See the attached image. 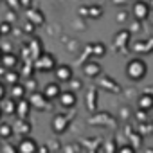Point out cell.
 <instances>
[{"instance_id":"cell-23","label":"cell","mask_w":153,"mask_h":153,"mask_svg":"<svg viewBox=\"0 0 153 153\" xmlns=\"http://www.w3.org/2000/svg\"><path fill=\"white\" fill-rule=\"evenodd\" d=\"M11 33V24L9 22H2L0 24V36L2 34H9Z\"/></svg>"},{"instance_id":"cell-9","label":"cell","mask_w":153,"mask_h":153,"mask_svg":"<svg viewBox=\"0 0 153 153\" xmlns=\"http://www.w3.org/2000/svg\"><path fill=\"white\" fill-rule=\"evenodd\" d=\"M58 101H59V105L63 108H72V106H76V103H78V96H76L74 92H70V90H65V92L61 90Z\"/></svg>"},{"instance_id":"cell-16","label":"cell","mask_w":153,"mask_h":153,"mask_svg":"<svg viewBox=\"0 0 153 153\" xmlns=\"http://www.w3.org/2000/svg\"><path fill=\"white\" fill-rule=\"evenodd\" d=\"M24 96H25V87L24 85H13V88H11V99L13 101H20V99H24Z\"/></svg>"},{"instance_id":"cell-24","label":"cell","mask_w":153,"mask_h":153,"mask_svg":"<svg viewBox=\"0 0 153 153\" xmlns=\"http://www.w3.org/2000/svg\"><path fill=\"white\" fill-rule=\"evenodd\" d=\"M117 153H137V151H135V148H133L131 144H123Z\"/></svg>"},{"instance_id":"cell-13","label":"cell","mask_w":153,"mask_h":153,"mask_svg":"<svg viewBox=\"0 0 153 153\" xmlns=\"http://www.w3.org/2000/svg\"><path fill=\"white\" fill-rule=\"evenodd\" d=\"M27 20H29V24H33L34 27L45 24V16H43V13H42L40 9H29V13H27Z\"/></svg>"},{"instance_id":"cell-29","label":"cell","mask_w":153,"mask_h":153,"mask_svg":"<svg viewBox=\"0 0 153 153\" xmlns=\"http://www.w3.org/2000/svg\"><path fill=\"white\" fill-rule=\"evenodd\" d=\"M20 4H22L24 7H27V9H31V4H33V2H31V0H20Z\"/></svg>"},{"instance_id":"cell-22","label":"cell","mask_w":153,"mask_h":153,"mask_svg":"<svg viewBox=\"0 0 153 153\" xmlns=\"http://www.w3.org/2000/svg\"><path fill=\"white\" fill-rule=\"evenodd\" d=\"M68 85H70V92H74V94L83 88V81H81V79H76V78H72V79L68 81Z\"/></svg>"},{"instance_id":"cell-6","label":"cell","mask_w":153,"mask_h":153,"mask_svg":"<svg viewBox=\"0 0 153 153\" xmlns=\"http://www.w3.org/2000/svg\"><path fill=\"white\" fill-rule=\"evenodd\" d=\"M43 97L47 99V101H52V99H58L59 97V94H61V87H59V83L58 81H52V83H47L45 87H43Z\"/></svg>"},{"instance_id":"cell-15","label":"cell","mask_w":153,"mask_h":153,"mask_svg":"<svg viewBox=\"0 0 153 153\" xmlns=\"http://www.w3.org/2000/svg\"><path fill=\"white\" fill-rule=\"evenodd\" d=\"M90 47V56L92 58H105L106 56V45L101 42H94L88 45Z\"/></svg>"},{"instance_id":"cell-26","label":"cell","mask_w":153,"mask_h":153,"mask_svg":"<svg viewBox=\"0 0 153 153\" xmlns=\"http://www.w3.org/2000/svg\"><path fill=\"white\" fill-rule=\"evenodd\" d=\"M16 79H18V76H16V74H13V72H7V74H6V81L16 85Z\"/></svg>"},{"instance_id":"cell-4","label":"cell","mask_w":153,"mask_h":153,"mask_svg":"<svg viewBox=\"0 0 153 153\" xmlns=\"http://www.w3.org/2000/svg\"><path fill=\"white\" fill-rule=\"evenodd\" d=\"M52 72H54V76H56V81H58V83H68V81L74 78L72 67H70V65H65V63L56 65V68H54Z\"/></svg>"},{"instance_id":"cell-1","label":"cell","mask_w":153,"mask_h":153,"mask_svg":"<svg viewBox=\"0 0 153 153\" xmlns=\"http://www.w3.org/2000/svg\"><path fill=\"white\" fill-rule=\"evenodd\" d=\"M124 72L128 76V79L131 81H140L146 78V74H148V63L142 59V58H131L126 67H124Z\"/></svg>"},{"instance_id":"cell-31","label":"cell","mask_w":153,"mask_h":153,"mask_svg":"<svg viewBox=\"0 0 153 153\" xmlns=\"http://www.w3.org/2000/svg\"><path fill=\"white\" fill-rule=\"evenodd\" d=\"M148 4H149V7L153 9V0H149V2H148Z\"/></svg>"},{"instance_id":"cell-25","label":"cell","mask_w":153,"mask_h":153,"mask_svg":"<svg viewBox=\"0 0 153 153\" xmlns=\"http://www.w3.org/2000/svg\"><path fill=\"white\" fill-rule=\"evenodd\" d=\"M115 20H117L119 24H124V22L128 20V13H126V11H119L117 16H115Z\"/></svg>"},{"instance_id":"cell-27","label":"cell","mask_w":153,"mask_h":153,"mask_svg":"<svg viewBox=\"0 0 153 153\" xmlns=\"http://www.w3.org/2000/svg\"><path fill=\"white\" fill-rule=\"evenodd\" d=\"M137 121H139V123H142V121L146 123V121H148V112L139 110V112H137Z\"/></svg>"},{"instance_id":"cell-3","label":"cell","mask_w":153,"mask_h":153,"mask_svg":"<svg viewBox=\"0 0 153 153\" xmlns=\"http://www.w3.org/2000/svg\"><path fill=\"white\" fill-rule=\"evenodd\" d=\"M131 15H133V18L137 22H144V20L149 18L151 7H149L148 2H144V0H137V2L133 4V7H131Z\"/></svg>"},{"instance_id":"cell-28","label":"cell","mask_w":153,"mask_h":153,"mask_svg":"<svg viewBox=\"0 0 153 153\" xmlns=\"http://www.w3.org/2000/svg\"><path fill=\"white\" fill-rule=\"evenodd\" d=\"M6 97V87L2 85V83H0V101H2Z\"/></svg>"},{"instance_id":"cell-2","label":"cell","mask_w":153,"mask_h":153,"mask_svg":"<svg viewBox=\"0 0 153 153\" xmlns=\"http://www.w3.org/2000/svg\"><path fill=\"white\" fill-rule=\"evenodd\" d=\"M56 65H58V61H56L54 54H49V52H42L34 59V68L40 72H52L56 68Z\"/></svg>"},{"instance_id":"cell-30","label":"cell","mask_w":153,"mask_h":153,"mask_svg":"<svg viewBox=\"0 0 153 153\" xmlns=\"http://www.w3.org/2000/svg\"><path fill=\"white\" fill-rule=\"evenodd\" d=\"M139 27H140V22H137V20H135V22H133V25H131V29H130V33H131V31H139Z\"/></svg>"},{"instance_id":"cell-33","label":"cell","mask_w":153,"mask_h":153,"mask_svg":"<svg viewBox=\"0 0 153 153\" xmlns=\"http://www.w3.org/2000/svg\"><path fill=\"white\" fill-rule=\"evenodd\" d=\"M0 117H2V110H0Z\"/></svg>"},{"instance_id":"cell-8","label":"cell","mask_w":153,"mask_h":153,"mask_svg":"<svg viewBox=\"0 0 153 153\" xmlns=\"http://www.w3.org/2000/svg\"><path fill=\"white\" fill-rule=\"evenodd\" d=\"M16 149H18V153H36L38 151V142L31 137H24Z\"/></svg>"},{"instance_id":"cell-32","label":"cell","mask_w":153,"mask_h":153,"mask_svg":"<svg viewBox=\"0 0 153 153\" xmlns=\"http://www.w3.org/2000/svg\"><path fill=\"white\" fill-rule=\"evenodd\" d=\"M2 56H4V52H2V51H0V59H2Z\"/></svg>"},{"instance_id":"cell-7","label":"cell","mask_w":153,"mask_h":153,"mask_svg":"<svg viewBox=\"0 0 153 153\" xmlns=\"http://www.w3.org/2000/svg\"><path fill=\"white\" fill-rule=\"evenodd\" d=\"M83 72H85V76L87 78H99L101 76V72H103V68H101V65L97 63V61H94V59H90V61H87L85 65H83Z\"/></svg>"},{"instance_id":"cell-21","label":"cell","mask_w":153,"mask_h":153,"mask_svg":"<svg viewBox=\"0 0 153 153\" xmlns=\"http://www.w3.org/2000/svg\"><path fill=\"white\" fill-rule=\"evenodd\" d=\"M0 110H2V114H4V112L15 114V101H13V99H11V101H4L2 105H0Z\"/></svg>"},{"instance_id":"cell-19","label":"cell","mask_w":153,"mask_h":153,"mask_svg":"<svg viewBox=\"0 0 153 153\" xmlns=\"http://www.w3.org/2000/svg\"><path fill=\"white\" fill-rule=\"evenodd\" d=\"M16 128V131H20V133H29V130H31V124L27 123V119H20L18 121V124L16 126H13V130Z\"/></svg>"},{"instance_id":"cell-18","label":"cell","mask_w":153,"mask_h":153,"mask_svg":"<svg viewBox=\"0 0 153 153\" xmlns=\"http://www.w3.org/2000/svg\"><path fill=\"white\" fill-rule=\"evenodd\" d=\"M2 63H4L6 68H13V67L18 63V58H16L15 54H4V56H2Z\"/></svg>"},{"instance_id":"cell-17","label":"cell","mask_w":153,"mask_h":153,"mask_svg":"<svg viewBox=\"0 0 153 153\" xmlns=\"http://www.w3.org/2000/svg\"><path fill=\"white\" fill-rule=\"evenodd\" d=\"M103 16V7L101 6H87V18H101Z\"/></svg>"},{"instance_id":"cell-12","label":"cell","mask_w":153,"mask_h":153,"mask_svg":"<svg viewBox=\"0 0 153 153\" xmlns=\"http://www.w3.org/2000/svg\"><path fill=\"white\" fill-rule=\"evenodd\" d=\"M137 106H139V110L149 112V110L153 108V94L144 92L142 96H139V99H137Z\"/></svg>"},{"instance_id":"cell-5","label":"cell","mask_w":153,"mask_h":153,"mask_svg":"<svg viewBox=\"0 0 153 153\" xmlns=\"http://www.w3.org/2000/svg\"><path fill=\"white\" fill-rule=\"evenodd\" d=\"M68 124H70V119L65 115V114H56L52 117V131L54 133H63L68 130Z\"/></svg>"},{"instance_id":"cell-14","label":"cell","mask_w":153,"mask_h":153,"mask_svg":"<svg viewBox=\"0 0 153 153\" xmlns=\"http://www.w3.org/2000/svg\"><path fill=\"white\" fill-rule=\"evenodd\" d=\"M29 103H31V106H34V108H38V110H45V108L49 106V101L43 97L42 92H34V94L31 96Z\"/></svg>"},{"instance_id":"cell-11","label":"cell","mask_w":153,"mask_h":153,"mask_svg":"<svg viewBox=\"0 0 153 153\" xmlns=\"http://www.w3.org/2000/svg\"><path fill=\"white\" fill-rule=\"evenodd\" d=\"M130 42H131V33H130L128 29H123V31H119V33L114 36V45H115V47L130 45Z\"/></svg>"},{"instance_id":"cell-10","label":"cell","mask_w":153,"mask_h":153,"mask_svg":"<svg viewBox=\"0 0 153 153\" xmlns=\"http://www.w3.org/2000/svg\"><path fill=\"white\" fill-rule=\"evenodd\" d=\"M31 103L27 99H20V101H15V115H18V119H27L29 112H31Z\"/></svg>"},{"instance_id":"cell-20","label":"cell","mask_w":153,"mask_h":153,"mask_svg":"<svg viewBox=\"0 0 153 153\" xmlns=\"http://www.w3.org/2000/svg\"><path fill=\"white\" fill-rule=\"evenodd\" d=\"M11 135H13V126L11 124H0V137L9 139Z\"/></svg>"}]
</instances>
